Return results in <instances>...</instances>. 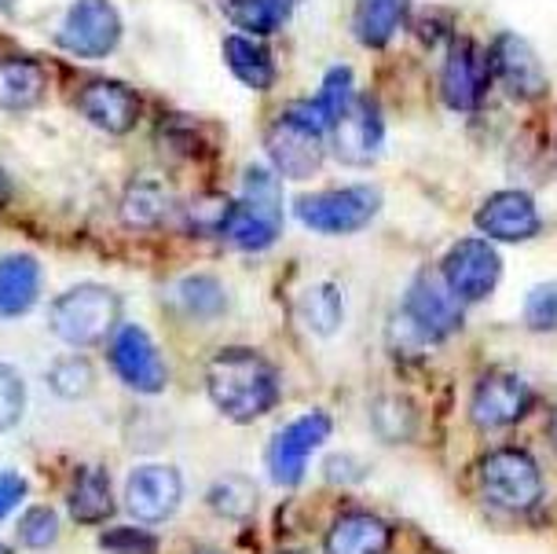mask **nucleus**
<instances>
[{
	"label": "nucleus",
	"mask_w": 557,
	"mask_h": 554,
	"mask_svg": "<svg viewBox=\"0 0 557 554\" xmlns=\"http://www.w3.org/2000/svg\"><path fill=\"white\" fill-rule=\"evenodd\" d=\"M41 298V264L29 254L0 257V320L26 316Z\"/></svg>",
	"instance_id": "18"
},
{
	"label": "nucleus",
	"mask_w": 557,
	"mask_h": 554,
	"mask_svg": "<svg viewBox=\"0 0 557 554\" xmlns=\"http://www.w3.org/2000/svg\"><path fill=\"white\" fill-rule=\"evenodd\" d=\"M286 554H305V551H286Z\"/></svg>",
	"instance_id": "41"
},
{
	"label": "nucleus",
	"mask_w": 557,
	"mask_h": 554,
	"mask_svg": "<svg viewBox=\"0 0 557 554\" xmlns=\"http://www.w3.org/2000/svg\"><path fill=\"white\" fill-rule=\"evenodd\" d=\"M111 368L128 390L136 393H162L169 382V371L158 356V345L151 342V334L139 328H117L111 338Z\"/></svg>",
	"instance_id": "12"
},
{
	"label": "nucleus",
	"mask_w": 557,
	"mask_h": 554,
	"mask_svg": "<svg viewBox=\"0 0 557 554\" xmlns=\"http://www.w3.org/2000/svg\"><path fill=\"white\" fill-rule=\"evenodd\" d=\"M48 77L37 59L4 56L0 59V111H29L45 100Z\"/></svg>",
	"instance_id": "20"
},
{
	"label": "nucleus",
	"mask_w": 557,
	"mask_h": 554,
	"mask_svg": "<svg viewBox=\"0 0 557 554\" xmlns=\"http://www.w3.org/2000/svg\"><path fill=\"white\" fill-rule=\"evenodd\" d=\"M389 526L374 514H345L326 532V554H385Z\"/></svg>",
	"instance_id": "21"
},
{
	"label": "nucleus",
	"mask_w": 557,
	"mask_h": 554,
	"mask_svg": "<svg viewBox=\"0 0 557 554\" xmlns=\"http://www.w3.org/2000/svg\"><path fill=\"white\" fill-rule=\"evenodd\" d=\"M532 408V390L510 371H487L473 393V422L484 430H503L521 422Z\"/></svg>",
	"instance_id": "15"
},
{
	"label": "nucleus",
	"mask_w": 557,
	"mask_h": 554,
	"mask_svg": "<svg viewBox=\"0 0 557 554\" xmlns=\"http://www.w3.org/2000/svg\"><path fill=\"white\" fill-rule=\"evenodd\" d=\"M492 71L503 82L513 100H543L546 96V71L529 41L517 34H503L492 48Z\"/></svg>",
	"instance_id": "16"
},
{
	"label": "nucleus",
	"mask_w": 557,
	"mask_h": 554,
	"mask_svg": "<svg viewBox=\"0 0 557 554\" xmlns=\"http://www.w3.org/2000/svg\"><path fill=\"white\" fill-rule=\"evenodd\" d=\"M209 503H213V510L224 514V518H250L257 507V484L235 473V478H224L213 484Z\"/></svg>",
	"instance_id": "29"
},
{
	"label": "nucleus",
	"mask_w": 557,
	"mask_h": 554,
	"mask_svg": "<svg viewBox=\"0 0 557 554\" xmlns=\"http://www.w3.org/2000/svg\"><path fill=\"white\" fill-rule=\"evenodd\" d=\"M331 438V415L308 411L290 427H283L272 438L268 448V470H272L275 484H297L305 478V467L312 459V452Z\"/></svg>",
	"instance_id": "10"
},
{
	"label": "nucleus",
	"mask_w": 557,
	"mask_h": 554,
	"mask_svg": "<svg viewBox=\"0 0 557 554\" xmlns=\"http://www.w3.org/2000/svg\"><path fill=\"white\" fill-rule=\"evenodd\" d=\"M59 537V514L48 507H29V514L18 521V540L26 547H52Z\"/></svg>",
	"instance_id": "34"
},
{
	"label": "nucleus",
	"mask_w": 557,
	"mask_h": 554,
	"mask_svg": "<svg viewBox=\"0 0 557 554\" xmlns=\"http://www.w3.org/2000/svg\"><path fill=\"white\" fill-rule=\"evenodd\" d=\"M52 334L74 349H92L103 338H111L122 320V298L103 283L70 286L52 301Z\"/></svg>",
	"instance_id": "3"
},
{
	"label": "nucleus",
	"mask_w": 557,
	"mask_h": 554,
	"mask_svg": "<svg viewBox=\"0 0 557 554\" xmlns=\"http://www.w3.org/2000/svg\"><path fill=\"white\" fill-rule=\"evenodd\" d=\"M382 210V195L367 184L331 187V192H308L294 199V217L320 235H352L374 221Z\"/></svg>",
	"instance_id": "4"
},
{
	"label": "nucleus",
	"mask_w": 557,
	"mask_h": 554,
	"mask_svg": "<svg viewBox=\"0 0 557 554\" xmlns=\"http://www.w3.org/2000/svg\"><path fill=\"white\" fill-rule=\"evenodd\" d=\"M15 4H18V0H0V12L12 15V12H15Z\"/></svg>",
	"instance_id": "38"
},
{
	"label": "nucleus",
	"mask_w": 557,
	"mask_h": 554,
	"mask_svg": "<svg viewBox=\"0 0 557 554\" xmlns=\"http://www.w3.org/2000/svg\"><path fill=\"white\" fill-rule=\"evenodd\" d=\"M524 328L550 334L557 331V283H540L524 298Z\"/></svg>",
	"instance_id": "31"
},
{
	"label": "nucleus",
	"mask_w": 557,
	"mask_h": 554,
	"mask_svg": "<svg viewBox=\"0 0 557 554\" xmlns=\"http://www.w3.org/2000/svg\"><path fill=\"white\" fill-rule=\"evenodd\" d=\"M184 500V481L173 467H136L125 481V507L136 521H165L173 518Z\"/></svg>",
	"instance_id": "13"
},
{
	"label": "nucleus",
	"mask_w": 557,
	"mask_h": 554,
	"mask_svg": "<svg viewBox=\"0 0 557 554\" xmlns=\"http://www.w3.org/2000/svg\"><path fill=\"white\" fill-rule=\"evenodd\" d=\"M103 551L111 554H158V540L139 529H114L103 537Z\"/></svg>",
	"instance_id": "35"
},
{
	"label": "nucleus",
	"mask_w": 557,
	"mask_h": 554,
	"mask_svg": "<svg viewBox=\"0 0 557 554\" xmlns=\"http://www.w3.org/2000/svg\"><path fill=\"white\" fill-rule=\"evenodd\" d=\"M55 45L77 59H107L122 45V12L111 0H74L55 29Z\"/></svg>",
	"instance_id": "6"
},
{
	"label": "nucleus",
	"mask_w": 557,
	"mask_h": 554,
	"mask_svg": "<svg viewBox=\"0 0 557 554\" xmlns=\"http://www.w3.org/2000/svg\"><path fill=\"white\" fill-rule=\"evenodd\" d=\"M315 103L323 107V114L331 118V125H334V118L352 103V71H348V66H334V71H326Z\"/></svg>",
	"instance_id": "33"
},
{
	"label": "nucleus",
	"mask_w": 557,
	"mask_h": 554,
	"mask_svg": "<svg viewBox=\"0 0 557 554\" xmlns=\"http://www.w3.org/2000/svg\"><path fill=\"white\" fill-rule=\"evenodd\" d=\"M206 393L232 422H253L278 401V374L261 353L224 349L206 364Z\"/></svg>",
	"instance_id": "1"
},
{
	"label": "nucleus",
	"mask_w": 557,
	"mask_h": 554,
	"mask_svg": "<svg viewBox=\"0 0 557 554\" xmlns=\"http://www.w3.org/2000/svg\"><path fill=\"white\" fill-rule=\"evenodd\" d=\"M26 411V385L15 368L0 364V433L12 430Z\"/></svg>",
	"instance_id": "32"
},
{
	"label": "nucleus",
	"mask_w": 557,
	"mask_h": 554,
	"mask_svg": "<svg viewBox=\"0 0 557 554\" xmlns=\"http://www.w3.org/2000/svg\"><path fill=\"white\" fill-rule=\"evenodd\" d=\"M441 93L444 103L451 111H473L481 103L484 93V71H481V59H476L473 45H451V52L444 59V71H441Z\"/></svg>",
	"instance_id": "19"
},
{
	"label": "nucleus",
	"mask_w": 557,
	"mask_h": 554,
	"mask_svg": "<svg viewBox=\"0 0 557 554\" xmlns=\"http://www.w3.org/2000/svg\"><path fill=\"white\" fill-rule=\"evenodd\" d=\"M407 8H411V0H356L352 34L367 48H385L400 29Z\"/></svg>",
	"instance_id": "24"
},
{
	"label": "nucleus",
	"mask_w": 557,
	"mask_h": 554,
	"mask_svg": "<svg viewBox=\"0 0 557 554\" xmlns=\"http://www.w3.org/2000/svg\"><path fill=\"white\" fill-rule=\"evenodd\" d=\"M169 210H173V199H169V187L158 176H139L125 187L122 217L133 227H154Z\"/></svg>",
	"instance_id": "26"
},
{
	"label": "nucleus",
	"mask_w": 557,
	"mask_h": 554,
	"mask_svg": "<svg viewBox=\"0 0 557 554\" xmlns=\"http://www.w3.org/2000/svg\"><path fill=\"white\" fill-rule=\"evenodd\" d=\"M476 478H481L484 500L499 510H532L543 496V473L529 452H487L476 467Z\"/></svg>",
	"instance_id": "5"
},
{
	"label": "nucleus",
	"mask_w": 557,
	"mask_h": 554,
	"mask_svg": "<svg viewBox=\"0 0 557 554\" xmlns=\"http://www.w3.org/2000/svg\"><path fill=\"white\" fill-rule=\"evenodd\" d=\"M23 500H26V478H18L15 470H4L0 473V521H4Z\"/></svg>",
	"instance_id": "36"
},
{
	"label": "nucleus",
	"mask_w": 557,
	"mask_h": 554,
	"mask_svg": "<svg viewBox=\"0 0 557 554\" xmlns=\"http://www.w3.org/2000/svg\"><path fill=\"white\" fill-rule=\"evenodd\" d=\"M4 202H8V176L0 170V210H4Z\"/></svg>",
	"instance_id": "37"
},
{
	"label": "nucleus",
	"mask_w": 557,
	"mask_h": 554,
	"mask_svg": "<svg viewBox=\"0 0 557 554\" xmlns=\"http://www.w3.org/2000/svg\"><path fill=\"white\" fill-rule=\"evenodd\" d=\"M404 316L425 342H441L462 328V301L455 298L441 272H418L411 291H407Z\"/></svg>",
	"instance_id": "9"
},
{
	"label": "nucleus",
	"mask_w": 557,
	"mask_h": 554,
	"mask_svg": "<svg viewBox=\"0 0 557 554\" xmlns=\"http://www.w3.org/2000/svg\"><path fill=\"white\" fill-rule=\"evenodd\" d=\"M550 438H554V444H557V411H554V419H550Z\"/></svg>",
	"instance_id": "39"
},
{
	"label": "nucleus",
	"mask_w": 557,
	"mask_h": 554,
	"mask_svg": "<svg viewBox=\"0 0 557 554\" xmlns=\"http://www.w3.org/2000/svg\"><path fill=\"white\" fill-rule=\"evenodd\" d=\"M77 107H82V114L96 128L114 133V136L133 133L139 114H144V100H139L136 88L125 82H114V77H96V82H88L82 88V96H77Z\"/></svg>",
	"instance_id": "14"
},
{
	"label": "nucleus",
	"mask_w": 557,
	"mask_h": 554,
	"mask_svg": "<svg viewBox=\"0 0 557 554\" xmlns=\"http://www.w3.org/2000/svg\"><path fill=\"white\" fill-rule=\"evenodd\" d=\"M385 140V118L374 100L352 96V103L334 118L331 147L345 165H371Z\"/></svg>",
	"instance_id": "11"
},
{
	"label": "nucleus",
	"mask_w": 557,
	"mask_h": 554,
	"mask_svg": "<svg viewBox=\"0 0 557 554\" xmlns=\"http://www.w3.org/2000/svg\"><path fill=\"white\" fill-rule=\"evenodd\" d=\"M0 554H12V551H8V547H4V543H0Z\"/></svg>",
	"instance_id": "40"
},
{
	"label": "nucleus",
	"mask_w": 557,
	"mask_h": 554,
	"mask_svg": "<svg viewBox=\"0 0 557 554\" xmlns=\"http://www.w3.org/2000/svg\"><path fill=\"white\" fill-rule=\"evenodd\" d=\"M224 63L238 82L253 93H264V88L275 85V59L261 41H250V37H227L224 41Z\"/></svg>",
	"instance_id": "25"
},
{
	"label": "nucleus",
	"mask_w": 557,
	"mask_h": 554,
	"mask_svg": "<svg viewBox=\"0 0 557 554\" xmlns=\"http://www.w3.org/2000/svg\"><path fill=\"white\" fill-rule=\"evenodd\" d=\"M294 4L297 0H216L227 23L253 37H268L283 29L286 19L294 15Z\"/></svg>",
	"instance_id": "22"
},
{
	"label": "nucleus",
	"mask_w": 557,
	"mask_h": 554,
	"mask_svg": "<svg viewBox=\"0 0 557 554\" xmlns=\"http://www.w3.org/2000/svg\"><path fill=\"white\" fill-rule=\"evenodd\" d=\"M297 312H301L305 328L312 334H334L342 328V294L331 283H315L301 294Z\"/></svg>",
	"instance_id": "27"
},
{
	"label": "nucleus",
	"mask_w": 557,
	"mask_h": 554,
	"mask_svg": "<svg viewBox=\"0 0 557 554\" xmlns=\"http://www.w3.org/2000/svg\"><path fill=\"white\" fill-rule=\"evenodd\" d=\"M323 140H326V133L305 125L301 118H294L290 111H283L264 133L268 162H272V170L278 176H286V181H308V176H315L323 165Z\"/></svg>",
	"instance_id": "7"
},
{
	"label": "nucleus",
	"mask_w": 557,
	"mask_h": 554,
	"mask_svg": "<svg viewBox=\"0 0 557 554\" xmlns=\"http://www.w3.org/2000/svg\"><path fill=\"white\" fill-rule=\"evenodd\" d=\"M278 232H283V184L264 165H250L243 176V195L238 202L224 206L216 235L232 246V250H268Z\"/></svg>",
	"instance_id": "2"
},
{
	"label": "nucleus",
	"mask_w": 557,
	"mask_h": 554,
	"mask_svg": "<svg viewBox=\"0 0 557 554\" xmlns=\"http://www.w3.org/2000/svg\"><path fill=\"white\" fill-rule=\"evenodd\" d=\"M441 275L459 301H484L503 280V261L487 239H459L444 254Z\"/></svg>",
	"instance_id": "8"
},
{
	"label": "nucleus",
	"mask_w": 557,
	"mask_h": 554,
	"mask_svg": "<svg viewBox=\"0 0 557 554\" xmlns=\"http://www.w3.org/2000/svg\"><path fill=\"white\" fill-rule=\"evenodd\" d=\"M476 224H481V232L487 239H499V243H524L543 227L532 195H524V192L492 195V199L481 206V213H476Z\"/></svg>",
	"instance_id": "17"
},
{
	"label": "nucleus",
	"mask_w": 557,
	"mask_h": 554,
	"mask_svg": "<svg viewBox=\"0 0 557 554\" xmlns=\"http://www.w3.org/2000/svg\"><path fill=\"white\" fill-rule=\"evenodd\" d=\"M66 507L74 514V521L82 526H99L114 514V492H111V481L99 467H85L82 473L70 484V496H66Z\"/></svg>",
	"instance_id": "23"
},
{
	"label": "nucleus",
	"mask_w": 557,
	"mask_h": 554,
	"mask_svg": "<svg viewBox=\"0 0 557 554\" xmlns=\"http://www.w3.org/2000/svg\"><path fill=\"white\" fill-rule=\"evenodd\" d=\"M48 385H52L55 397H66V401H77L92 390V364L85 356H66L59 360L52 371H48Z\"/></svg>",
	"instance_id": "30"
},
{
	"label": "nucleus",
	"mask_w": 557,
	"mask_h": 554,
	"mask_svg": "<svg viewBox=\"0 0 557 554\" xmlns=\"http://www.w3.org/2000/svg\"><path fill=\"white\" fill-rule=\"evenodd\" d=\"M176 301L184 305L187 312L195 316H221L224 312V286L213 280V275H191V280H184L181 286H176Z\"/></svg>",
	"instance_id": "28"
}]
</instances>
